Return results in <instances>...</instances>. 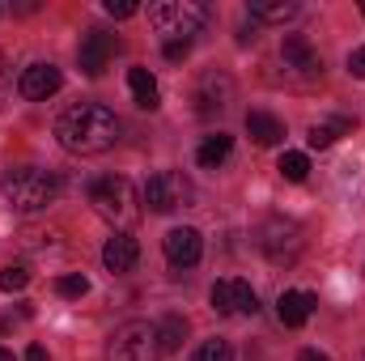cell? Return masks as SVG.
Here are the masks:
<instances>
[{"label":"cell","instance_id":"cell-1","mask_svg":"<svg viewBox=\"0 0 365 361\" xmlns=\"http://www.w3.org/2000/svg\"><path fill=\"white\" fill-rule=\"evenodd\" d=\"M56 141L68 149V153H106L115 141H119V119L110 106L102 102H81V106H68L60 119H56Z\"/></svg>","mask_w":365,"mask_h":361},{"label":"cell","instance_id":"cell-2","mask_svg":"<svg viewBox=\"0 0 365 361\" xmlns=\"http://www.w3.org/2000/svg\"><path fill=\"white\" fill-rule=\"evenodd\" d=\"M90 204L102 221H110V225L123 230V234H128V225H136V217H140V195H136L132 179H123V175H106V179L93 183Z\"/></svg>","mask_w":365,"mask_h":361},{"label":"cell","instance_id":"cell-3","mask_svg":"<svg viewBox=\"0 0 365 361\" xmlns=\"http://www.w3.org/2000/svg\"><path fill=\"white\" fill-rule=\"evenodd\" d=\"M0 191H4V200H9L17 213H43V208L60 195V183H56V175H47V171L13 166V171H4Z\"/></svg>","mask_w":365,"mask_h":361},{"label":"cell","instance_id":"cell-4","mask_svg":"<svg viewBox=\"0 0 365 361\" xmlns=\"http://www.w3.org/2000/svg\"><path fill=\"white\" fill-rule=\"evenodd\" d=\"M149 21L166 43H191L204 26V9L191 4V0H162V4L149 9Z\"/></svg>","mask_w":365,"mask_h":361},{"label":"cell","instance_id":"cell-5","mask_svg":"<svg viewBox=\"0 0 365 361\" xmlns=\"http://www.w3.org/2000/svg\"><path fill=\"white\" fill-rule=\"evenodd\" d=\"M158 353H162L158 327L145 323V319H128L106 340V361H158Z\"/></svg>","mask_w":365,"mask_h":361},{"label":"cell","instance_id":"cell-6","mask_svg":"<svg viewBox=\"0 0 365 361\" xmlns=\"http://www.w3.org/2000/svg\"><path fill=\"white\" fill-rule=\"evenodd\" d=\"M255 243H259V251L268 255V264L289 268V264H297V255H302V225L289 221V217H268V221L255 230Z\"/></svg>","mask_w":365,"mask_h":361},{"label":"cell","instance_id":"cell-7","mask_svg":"<svg viewBox=\"0 0 365 361\" xmlns=\"http://www.w3.org/2000/svg\"><path fill=\"white\" fill-rule=\"evenodd\" d=\"M191 179L182 175V171H162V175H153V179L145 183V204L153 208V213H175V208H187L191 204Z\"/></svg>","mask_w":365,"mask_h":361},{"label":"cell","instance_id":"cell-8","mask_svg":"<svg viewBox=\"0 0 365 361\" xmlns=\"http://www.w3.org/2000/svg\"><path fill=\"white\" fill-rule=\"evenodd\" d=\"M280 64H284V77H293V81H319L323 77V60H319V51L310 47L306 34H284Z\"/></svg>","mask_w":365,"mask_h":361},{"label":"cell","instance_id":"cell-9","mask_svg":"<svg viewBox=\"0 0 365 361\" xmlns=\"http://www.w3.org/2000/svg\"><path fill=\"white\" fill-rule=\"evenodd\" d=\"M208 302H212L217 315H255L259 310V298H255V289L247 280H217Z\"/></svg>","mask_w":365,"mask_h":361},{"label":"cell","instance_id":"cell-10","mask_svg":"<svg viewBox=\"0 0 365 361\" xmlns=\"http://www.w3.org/2000/svg\"><path fill=\"white\" fill-rule=\"evenodd\" d=\"M60 86H64V73L56 64H43V60L21 68V77H17V93L30 102H47L51 93H60Z\"/></svg>","mask_w":365,"mask_h":361},{"label":"cell","instance_id":"cell-11","mask_svg":"<svg viewBox=\"0 0 365 361\" xmlns=\"http://www.w3.org/2000/svg\"><path fill=\"white\" fill-rule=\"evenodd\" d=\"M162 251H166L170 268H195L200 255H204V238H200V230H191V225H175V230L162 238Z\"/></svg>","mask_w":365,"mask_h":361},{"label":"cell","instance_id":"cell-12","mask_svg":"<svg viewBox=\"0 0 365 361\" xmlns=\"http://www.w3.org/2000/svg\"><path fill=\"white\" fill-rule=\"evenodd\" d=\"M115 51H119V39H115V34H106V30H90V34L81 39V51H77L86 77H102L106 64L115 60Z\"/></svg>","mask_w":365,"mask_h":361},{"label":"cell","instance_id":"cell-13","mask_svg":"<svg viewBox=\"0 0 365 361\" xmlns=\"http://www.w3.org/2000/svg\"><path fill=\"white\" fill-rule=\"evenodd\" d=\"M136 260H140V247H136V238L132 234H123V230H115L110 238H106V247H102V264L106 272H132L136 268Z\"/></svg>","mask_w":365,"mask_h":361},{"label":"cell","instance_id":"cell-14","mask_svg":"<svg viewBox=\"0 0 365 361\" xmlns=\"http://www.w3.org/2000/svg\"><path fill=\"white\" fill-rule=\"evenodd\" d=\"M319 306V298L314 293H297V289H284L280 298H276V319L284 323V327H302L306 319H310V310Z\"/></svg>","mask_w":365,"mask_h":361},{"label":"cell","instance_id":"cell-15","mask_svg":"<svg viewBox=\"0 0 365 361\" xmlns=\"http://www.w3.org/2000/svg\"><path fill=\"white\" fill-rule=\"evenodd\" d=\"M247 136H251L255 145L272 149V145L284 141V123H280L276 115H268V111H251V115H247Z\"/></svg>","mask_w":365,"mask_h":361},{"label":"cell","instance_id":"cell-16","mask_svg":"<svg viewBox=\"0 0 365 361\" xmlns=\"http://www.w3.org/2000/svg\"><path fill=\"white\" fill-rule=\"evenodd\" d=\"M230 93H234L230 77H217V73H208V77L200 81V90H195V102H200V111L208 115V111H221V106L230 102Z\"/></svg>","mask_w":365,"mask_h":361},{"label":"cell","instance_id":"cell-17","mask_svg":"<svg viewBox=\"0 0 365 361\" xmlns=\"http://www.w3.org/2000/svg\"><path fill=\"white\" fill-rule=\"evenodd\" d=\"M230 153H234V136L217 132V136H204V145L195 149V162H200L204 171H217V166H221Z\"/></svg>","mask_w":365,"mask_h":361},{"label":"cell","instance_id":"cell-18","mask_svg":"<svg viewBox=\"0 0 365 361\" xmlns=\"http://www.w3.org/2000/svg\"><path fill=\"white\" fill-rule=\"evenodd\" d=\"M128 90H132V98H136V106H140V111H153V106L162 102L158 81H153V73H149V68H132V73H128Z\"/></svg>","mask_w":365,"mask_h":361},{"label":"cell","instance_id":"cell-19","mask_svg":"<svg viewBox=\"0 0 365 361\" xmlns=\"http://www.w3.org/2000/svg\"><path fill=\"white\" fill-rule=\"evenodd\" d=\"M182 340H187V319H182V315H166V319L158 323V345H162V353H179Z\"/></svg>","mask_w":365,"mask_h":361},{"label":"cell","instance_id":"cell-20","mask_svg":"<svg viewBox=\"0 0 365 361\" xmlns=\"http://www.w3.org/2000/svg\"><path fill=\"white\" fill-rule=\"evenodd\" d=\"M251 17H259V21H289V17H297V4L293 0H251Z\"/></svg>","mask_w":365,"mask_h":361},{"label":"cell","instance_id":"cell-21","mask_svg":"<svg viewBox=\"0 0 365 361\" xmlns=\"http://www.w3.org/2000/svg\"><path fill=\"white\" fill-rule=\"evenodd\" d=\"M349 128H353L349 119H331V123H314L306 141H310V149H331V145H336V136H340V132H349Z\"/></svg>","mask_w":365,"mask_h":361},{"label":"cell","instance_id":"cell-22","mask_svg":"<svg viewBox=\"0 0 365 361\" xmlns=\"http://www.w3.org/2000/svg\"><path fill=\"white\" fill-rule=\"evenodd\" d=\"M280 175L289 183H306V175H310V158L306 153H280V166H276Z\"/></svg>","mask_w":365,"mask_h":361},{"label":"cell","instance_id":"cell-23","mask_svg":"<svg viewBox=\"0 0 365 361\" xmlns=\"http://www.w3.org/2000/svg\"><path fill=\"white\" fill-rule=\"evenodd\" d=\"M56 293H60V298H86V293H90V276L68 272V276H60V280H56Z\"/></svg>","mask_w":365,"mask_h":361},{"label":"cell","instance_id":"cell-24","mask_svg":"<svg viewBox=\"0 0 365 361\" xmlns=\"http://www.w3.org/2000/svg\"><path fill=\"white\" fill-rule=\"evenodd\" d=\"M30 285V272L21 268V264H9V268H0V293H21Z\"/></svg>","mask_w":365,"mask_h":361},{"label":"cell","instance_id":"cell-25","mask_svg":"<svg viewBox=\"0 0 365 361\" xmlns=\"http://www.w3.org/2000/svg\"><path fill=\"white\" fill-rule=\"evenodd\" d=\"M195 361H234V349H230V340H204Z\"/></svg>","mask_w":365,"mask_h":361},{"label":"cell","instance_id":"cell-26","mask_svg":"<svg viewBox=\"0 0 365 361\" xmlns=\"http://www.w3.org/2000/svg\"><path fill=\"white\" fill-rule=\"evenodd\" d=\"M106 13H110V17H132L136 4H132V0H106Z\"/></svg>","mask_w":365,"mask_h":361},{"label":"cell","instance_id":"cell-27","mask_svg":"<svg viewBox=\"0 0 365 361\" xmlns=\"http://www.w3.org/2000/svg\"><path fill=\"white\" fill-rule=\"evenodd\" d=\"M26 243L30 247H47V243H56V230H47V234L43 230H26Z\"/></svg>","mask_w":365,"mask_h":361},{"label":"cell","instance_id":"cell-28","mask_svg":"<svg viewBox=\"0 0 365 361\" xmlns=\"http://www.w3.org/2000/svg\"><path fill=\"white\" fill-rule=\"evenodd\" d=\"M162 51H166V60H175V64H179V60H187V51H191V43H166Z\"/></svg>","mask_w":365,"mask_h":361},{"label":"cell","instance_id":"cell-29","mask_svg":"<svg viewBox=\"0 0 365 361\" xmlns=\"http://www.w3.org/2000/svg\"><path fill=\"white\" fill-rule=\"evenodd\" d=\"M349 73H353V77H365V47H357V51L349 56Z\"/></svg>","mask_w":365,"mask_h":361},{"label":"cell","instance_id":"cell-30","mask_svg":"<svg viewBox=\"0 0 365 361\" xmlns=\"http://www.w3.org/2000/svg\"><path fill=\"white\" fill-rule=\"evenodd\" d=\"M26 361H47V349H43V345H30V349H26Z\"/></svg>","mask_w":365,"mask_h":361},{"label":"cell","instance_id":"cell-31","mask_svg":"<svg viewBox=\"0 0 365 361\" xmlns=\"http://www.w3.org/2000/svg\"><path fill=\"white\" fill-rule=\"evenodd\" d=\"M297 361H331L327 353H319V349H302V357Z\"/></svg>","mask_w":365,"mask_h":361},{"label":"cell","instance_id":"cell-32","mask_svg":"<svg viewBox=\"0 0 365 361\" xmlns=\"http://www.w3.org/2000/svg\"><path fill=\"white\" fill-rule=\"evenodd\" d=\"M0 361H13V353H9V349H0Z\"/></svg>","mask_w":365,"mask_h":361},{"label":"cell","instance_id":"cell-33","mask_svg":"<svg viewBox=\"0 0 365 361\" xmlns=\"http://www.w3.org/2000/svg\"><path fill=\"white\" fill-rule=\"evenodd\" d=\"M361 13H365V4H361Z\"/></svg>","mask_w":365,"mask_h":361},{"label":"cell","instance_id":"cell-34","mask_svg":"<svg viewBox=\"0 0 365 361\" xmlns=\"http://www.w3.org/2000/svg\"><path fill=\"white\" fill-rule=\"evenodd\" d=\"M361 361H365V353H361Z\"/></svg>","mask_w":365,"mask_h":361}]
</instances>
